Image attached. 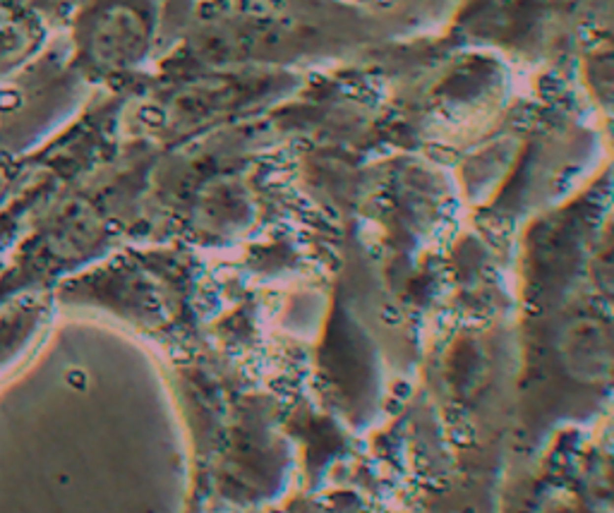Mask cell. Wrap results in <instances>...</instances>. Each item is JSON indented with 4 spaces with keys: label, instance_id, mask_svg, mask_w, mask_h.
Masks as SVG:
<instances>
[{
    "label": "cell",
    "instance_id": "cell-1",
    "mask_svg": "<svg viewBox=\"0 0 614 513\" xmlns=\"http://www.w3.org/2000/svg\"><path fill=\"white\" fill-rule=\"evenodd\" d=\"M151 34V0H92L77 22V55L84 67L103 72L134 67L149 51Z\"/></svg>",
    "mask_w": 614,
    "mask_h": 513
},
{
    "label": "cell",
    "instance_id": "cell-3",
    "mask_svg": "<svg viewBox=\"0 0 614 513\" xmlns=\"http://www.w3.org/2000/svg\"><path fill=\"white\" fill-rule=\"evenodd\" d=\"M27 2H34V5H43V7L56 10V7H67V5H72L75 0H27Z\"/></svg>",
    "mask_w": 614,
    "mask_h": 513
},
{
    "label": "cell",
    "instance_id": "cell-2",
    "mask_svg": "<svg viewBox=\"0 0 614 513\" xmlns=\"http://www.w3.org/2000/svg\"><path fill=\"white\" fill-rule=\"evenodd\" d=\"M41 41L38 19L19 0H0V74L17 67Z\"/></svg>",
    "mask_w": 614,
    "mask_h": 513
}]
</instances>
